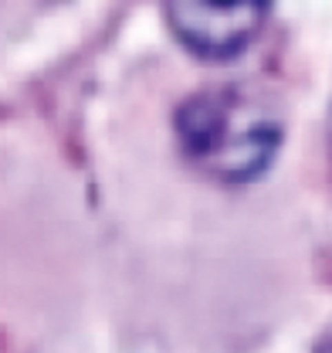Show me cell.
Segmentation results:
<instances>
[{
	"mask_svg": "<svg viewBox=\"0 0 332 353\" xmlns=\"http://www.w3.org/2000/svg\"><path fill=\"white\" fill-rule=\"evenodd\" d=\"M176 139L200 174L245 183L264 174L282 143V123L258 95L241 88H207L176 112Z\"/></svg>",
	"mask_w": 332,
	"mask_h": 353,
	"instance_id": "1",
	"label": "cell"
},
{
	"mask_svg": "<svg viewBox=\"0 0 332 353\" xmlns=\"http://www.w3.org/2000/svg\"><path fill=\"white\" fill-rule=\"evenodd\" d=\"M268 0H166L169 28L200 58H231L261 31Z\"/></svg>",
	"mask_w": 332,
	"mask_h": 353,
	"instance_id": "2",
	"label": "cell"
},
{
	"mask_svg": "<svg viewBox=\"0 0 332 353\" xmlns=\"http://www.w3.org/2000/svg\"><path fill=\"white\" fill-rule=\"evenodd\" d=\"M315 353H332V336H326V340L315 347Z\"/></svg>",
	"mask_w": 332,
	"mask_h": 353,
	"instance_id": "3",
	"label": "cell"
}]
</instances>
